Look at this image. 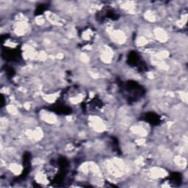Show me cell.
<instances>
[{"label": "cell", "mask_w": 188, "mask_h": 188, "mask_svg": "<svg viewBox=\"0 0 188 188\" xmlns=\"http://www.w3.org/2000/svg\"><path fill=\"white\" fill-rule=\"evenodd\" d=\"M146 121L149 122L151 124H157L159 122V116H157L154 113H149L145 117Z\"/></svg>", "instance_id": "obj_1"}, {"label": "cell", "mask_w": 188, "mask_h": 188, "mask_svg": "<svg viewBox=\"0 0 188 188\" xmlns=\"http://www.w3.org/2000/svg\"><path fill=\"white\" fill-rule=\"evenodd\" d=\"M129 61L130 64L134 65V66H137L138 63H140L139 56L136 52H132L130 53L129 56Z\"/></svg>", "instance_id": "obj_2"}, {"label": "cell", "mask_w": 188, "mask_h": 188, "mask_svg": "<svg viewBox=\"0 0 188 188\" xmlns=\"http://www.w3.org/2000/svg\"><path fill=\"white\" fill-rule=\"evenodd\" d=\"M171 179H172L174 183H175L176 185H178V184H181V182H182V176H181L179 173H174L171 176Z\"/></svg>", "instance_id": "obj_3"}]
</instances>
